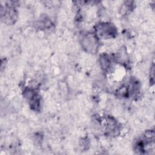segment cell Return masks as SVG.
<instances>
[{
	"label": "cell",
	"instance_id": "obj_1",
	"mask_svg": "<svg viewBox=\"0 0 155 155\" xmlns=\"http://www.w3.org/2000/svg\"><path fill=\"white\" fill-rule=\"evenodd\" d=\"M95 33L87 32L83 33L81 38L82 47L87 52L94 54L99 48V39Z\"/></svg>",
	"mask_w": 155,
	"mask_h": 155
},
{
	"label": "cell",
	"instance_id": "obj_2",
	"mask_svg": "<svg viewBox=\"0 0 155 155\" xmlns=\"http://www.w3.org/2000/svg\"><path fill=\"white\" fill-rule=\"evenodd\" d=\"M95 34L99 38L110 39L116 36L117 30L114 25L109 22H101L95 27Z\"/></svg>",
	"mask_w": 155,
	"mask_h": 155
},
{
	"label": "cell",
	"instance_id": "obj_3",
	"mask_svg": "<svg viewBox=\"0 0 155 155\" xmlns=\"http://www.w3.org/2000/svg\"><path fill=\"white\" fill-rule=\"evenodd\" d=\"M4 5L1 4V16L2 21L6 24H12L15 22L17 13L15 6L12 4V2H7Z\"/></svg>",
	"mask_w": 155,
	"mask_h": 155
},
{
	"label": "cell",
	"instance_id": "obj_4",
	"mask_svg": "<svg viewBox=\"0 0 155 155\" xmlns=\"http://www.w3.org/2000/svg\"><path fill=\"white\" fill-rule=\"evenodd\" d=\"M103 125L105 127V131L107 134H116L119 131V125L117 120L111 116H107L104 119Z\"/></svg>",
	"mask_w": 155,
	"mask_h": 155
},
{
	"label": "cell",
	"instance_id": "obj_5",
	"mask_svg": "<svg viewBox=\"0 0 155 155\" xmlns=\"http://www.w3.org/2000/svg\"><path fill=\"white\" fill-rule=\"evenodd\" d=\"M99 62L101 68L104 70H108L111 67V58L106 54H101L99 58Z\"/></svg>",
	"mask_w": 155,
	"mask_h": 155
}]
</instances>
